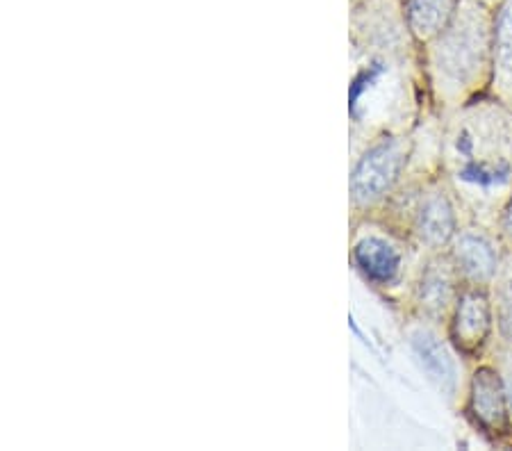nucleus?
Returning <instances> with one entry per match:
<instances>
[{"mask_svg":"<svg viewBox=\"0 0 512 451\" xmlns=\"http://www.w3.org/2000/svg\"><path fill=\"white\" fill-rule=\"evenodd\" d=\"M481 3H485V5H490V7H497L501 0H481Z\"/></svg>","mask_w":512,"mask_h":451,"instance_id":"17","label":"nucleus"},{"mask_svg":"<svg viewBox=\"0 0 512 451\" xmlns=\"http://www.w3.org/2000/svg\"><path fill=\"white\" fill-rule=\"evenodd\" d=\"M351 267L371 290L406 310L417 269L426 256L383 221L362 217L351 221Z\"/></svg>","mask_w":512,"mask_h":451,"instance_id":"4","label":"nucleus"},{"mask_svg":"<svg viewBox=\"0 0 512 451\" xmlns=\"http://www.w3.org/2000/svg\"><path fill=\"white\" fill-rule=\"evenodd\" d=\"M487 356H490L501 369L503 385H506V395L510 404V415H512V347H506V344L494 340L490 351H487Z\"/></svg>","mask_w":512,"mask_h":451,"instance_id":"15","label":"nucleus"},{"mask_svg":"<svg viewBox=\"0 0 512 451\" xmlns=\"http://www.w3.org/2000/svg\"><path fill=\"white\" fill-rule=\"evenodd\" d=\"M371 217L406 237L424 256L447 251L467 221L442 171H408L399 190Z\"/></svg>","mask_w":512,"mask_h":451,"instance_id":"3","label":"nucleus"},{"mask_svg":"<svg viewBox=\"0 0 512 451\" xmlns=\"http://www.w3.org/2000/svg\"><path fill=\"white\" fill-rule=\"evenodd\" d=\"M403 14L417 46H426L449 26L462 0H401Z\"/></svg>","mask_w":512,"mask_h":451,"instance_id":"13","label":"nucleus"},{"mask_svg":"<svg viewBox=\"0 0 512 451\" xmlns=\"http://www.w3.org/2000/svg\"><path fill=\"white\" fill-rule=\"evenodd\" d=\"M415 151L410 133H381L353 153L349 176L351 221L371 217L406 180Z\"/></svg>","mask_w":512,"mask_h":451,"instance_id":"5","label":"nucleus"},{"mask_svg":"<svg viewBox=\"0 0 512 451\" xmlns=\"http://www.w3.org/2000/svg\"><path fill=\"white\" fill-rule=\"evenodd\" d=\"M447 253L462 285L476 287H492L506 258V249L497 231L478 221H465L460 226Z\"/></svg>","mask_w":512,"mask_h":451,"instance_id":"11","label":"nucleus"},{"mask_svg":"<svg viewBox=\"0 0 512 451\" xmlns=\"http://www.w3.org/2000/svg\"><path fill=\"white\" fill-rule=\"evenodd\" d=\"M351 55L419 57L401 0H355L351 3Z\"/></svg>","mask_w":512,"mask_h":451,"instance_id":"7","label":"nucleus"},{"mask_svg":"<svg viewBox=\"0 0 512 451\" xmlns=\"http://www.w3.org/2000/svg\"><path fill=\"white\" fill-rule=\"evenodd\" d=\"M442 176L467 221L494 228L512 196V108L483 94L442 117Z\"/></svg>","mask_w":512,"mask_h":451,"instance_id":"1","label":"nucleus"},{"mask_svg":"<svg viewBox=\"0 0 512 451\" xmlns=\"http://www.w3.org/2000/svg\"><path fill=\"white\" fill-rule=\"evenodd\" d=\"M494 324H497V342L512 347V253H506L497 278L490 287Z\"/></svg>","mask_w":512,"mask_h":451,"instance_id":"14","label":"nucleus"},{"mask_svg":"<svg viewBox=\"0 0 512 451\" xmlns=\"http://www.w3.org/2000/svg\"><path fill=\"white\" fill-rule=\"evenodd\" d=\"M494 231H497L506 253H512V196L508 199V203L503 205V210H501V215L497 219V226H494Z\"/></svg>","mask_w":512,"mask_h":451,"instance_id":"16","label":"nucleus"},{"mask_svg":"<svg viewBox=\"0 0 512 451\" xmlns=\"http://www.w3.org/2000/svg\"><path fill=\"white\" fill-rule=\"evenodd\" d=\"M492 26L494 7L481 0H462L449 26L421 46L428 105L440 117L490 94Z\"/></svg>","mask_w":512,"mask_h":451,"instance_id":"2","label":"nucleus"},{"mask_svg":"<svg viewBox=\"0 0 512 451\" xmlns=\"http://www.w3.org/2000/svg\"><path fill=\"white\" fill-rule=\"evenodd\" d=\"M460 290L462 281L449 253H431V256L421 260L410 290L408 306L403 313H412L433 324L447 326L453 306L460 297Z\"/></svg>","mask_w":512,"mask_h":451,"instance_id":"10","label":"nucleus"},{"mask_svg":"<svg viewBox=\"0 0 512 451\" xmlns=\"http://www.w3.org/2000/svg\"><path fill=\"white\" fill-rule=\"evenodd\" d=\"M462 413L474 429L494 445H512V415L501 369L490 356L474 363L469 372Z\"/></svg>","mask_w":512,"mask_h":451,"instance_id":"8","label":"nucleus"},{"mask_svg":"<svg viewBox=\"0 0 512 451\" xmlns=\"http://www.w3.org/2000/svg\"><path fill=\"white\" fill-rule=\"evenodd\" d=\"M351 3H355V0H351Z\"/></svg>","mask_w":512,"mask_h":451,"instance_id":"18","label":"nucleus"},{"mask_svg":"<svg viewBox=\"0 0 512 451\" xmlns=\"http://www.w3.org/2000/svg\"><path fill=\"white\" fill-rule=\"evenodd\" d=\"M490 94L512 108V0L494 7Z\"/></svg>","mask_w":512,"mask_h":451,"instance_id":"12","label":"nucleus"},{"mask_svg":"<svg viewBox=\"0 0 512 451\" xmlns=\"http://www.w3.org/2000/svg\"><path fill=\"white\" fill-rule=\"evenodd\" d=\"M447 335L453 347L469 363H478L487 356L494 338H497L490 287L462 285L460 297L447 322Z\"/></svg>","mask_w":512,"mask_h":451,"instance_id":"9","label":"nucleus"},{"mask_svg":"<svg viewBox=\"0 0 512 451\" xmlns=\"http://www.w3.org/2000/svg\"><path fill=\"white\" fill-rule=\"evenodd\" d=\"M403 338L408 342L412 358L417 360L419 369L431 381L437 395L444 399V404L453 410H462L469 385V360L453 347L447 335V326L406 313Z\"/></svg>","mask_w":512,"mask_h":451,"instance_id":"6","label":"nucleus"}]
</instances>
